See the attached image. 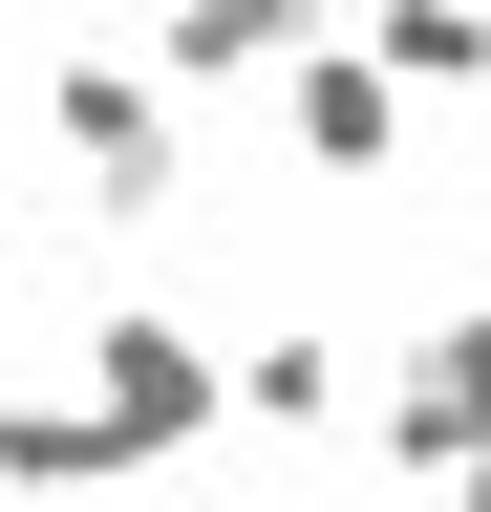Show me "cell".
I'll return each mask as SVG.
<instances>
[{"instance_id": "obj_4", "label": "cell", "mask_w": 491, "mask_h": 512, "mask_svg": "<svg viewBox=\"0 0 491 512\" xmlns=\"http://www.w3.org/2000/svg\"><path fill=\"white\" fill-rule=\"evenodd\" d=\"M406 107H427V86H406L385 43H299V64H278V128H299V171H385V150H406Z\"/></svg>"}, {"instance_id": "obj_8", "label": "cell", "mask_w": 491, "mask_h": 512, "mask_svg": "<svg viewBox=\"0 0 491 512\" xmlns=\"http://www.w3.org/2000/svg\"><path fill=\"white\" fill-rule=\"evenodd\" d=\"M449 512H491V448H470V470H449Z\"/></svg>"}, {"instance_id": "obj_2", "label": "cell", "mask_w": 491, "mask_h": 512, "mask_svg": "<svg viewBox=\"0 0 491 512\" xmlns=\"http://www.w3.org/2000/svg\"><path fill=\"white\" fill-rule=\"evenodd\" d=\"M43 128H65L86 214H171V64L150 43H65L43 64Z\"/></svg>"}, {"instance_id": "obj_6", "label": "cell", "mask_w": 491, "mask_h": 512, "mask_svg": "<svg viewBox=\"0 0 491 512\" xmlns=\"http://www.w3.org/2000/svg\"><path fill=\"white\" fill-rule=\"evenodd\" d=\"M0 491H43V512H107V491H129V448H107V406H86V384H22V406H0Z\"/></svg>"}, {"instance_id": "obj_3", "label": "cell", "mask_w": 491, "mask_h": 512, "mask_svg": "<svg viewBox=\"0 0 491 512\" xmlns=\"http://www.w3.org/2000/svg\"><path fill=\"white\" fill-rule=\"evenodd\" d=\"M363 448H385L406 491H449L470 448H491V299H449V320H427V342L385 363V427H363Z\"/></svg>"}, {"instance_id": "obj_5", "label": "cell", "mask_w": 491, "mask_h": 512, "mask_svg": "<svg viewBox=\"0 0 491 512\" xmlns=\"http://www.w3.org/2000/svg\"><path fill=\"white\" fill-rule=\"evenodd\" d=\"M299 43H321V0H171V22H150L171 86H278Z\"/></svg>"}, {"instance_id": "obj_7", "label": "cell", "mask_w": 491, "mask_h": 512, "mask_svg": "<svg viewBox=\"0 0 491 512\" xmlns=\"http://www.w3.org/2000/svg\"><path fill=\"white\" fill-rule=\"evenodd\" d=\"M235 427H342V342H235Z\"/></svg>"}, {"instance_id": "obj_1", "label": "cell", "mask_w": 491, "mask_h": 512, "mask_svg": "<svg viewBox=\"0 0 491 512\" xmlns=\"http://www.w3.org/2000/svg\"><path fill=\"white\" fill-rule=\"evenodd\" d=\"M86 406H107V448H129V470H171V448L235 427V363H214L171 299H107V320H86Z\"/></svg>"}]
</instances>
